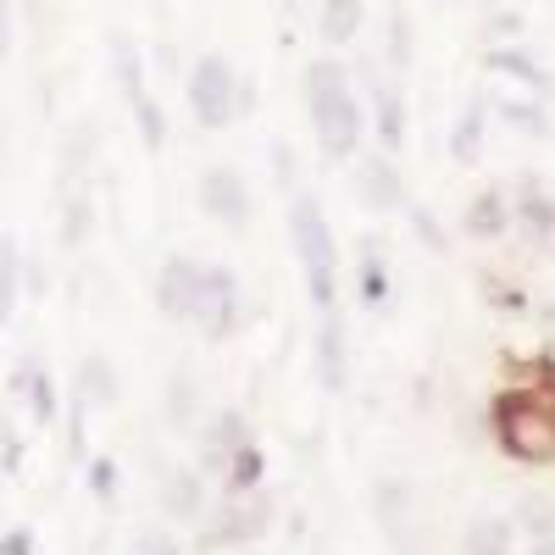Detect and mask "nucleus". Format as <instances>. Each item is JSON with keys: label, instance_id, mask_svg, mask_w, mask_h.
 Here are the masks:
<instances>
[{"label": "nucleus", "instance_id": "nucleus-18", "mask_svg": "<svg viewBox=\"0 0 555 555\" xmlns=\"http://www.w3.org/2000/svg\"><path fill=\"white\" fill-rule=\"evenodd\" d=\"M162 500H167L172 517H201V478L195 473H172L167 489H162Z\"/></svg>", "mask_w": 555, "mask_h": 555}, {"label": "nucleus", "instance_id": "nucleus-3", "mask_svg": "<svg viewBox=\"0 0 555 555\" xmlns=\"http://www.w3.org/2000/svg\"><path fill=\"white\" fill-rule=\"evenodd\" d=\"M494 434L517 461H555V411H544L533 395H500Z\"/></svg>", "mask_w": 555, "mask_h": 555}, {"label": "nucleus", "instance_id": "nucleus-26", "mask_svg": "<svg viewBox=\"0 0 555 555\" xmlns=\"http://www.w3.org/2000/svg\"><path fill=\"white\" fill-rule=\"evenodd\" d=\"M133 555H178V544L167 533H145V539L133 544Z\"/></svg>", "mask_w": 555, "mask_h": 555}, {"label": "nucleus", "instance_id": "nucleus-28", "mask_svg": "<svg viewBox=\"0 0 555 555\" xmlns=\"http://www.w3.org/2000/svg\"><path fill=\"white\" fill-rule=\"evenodd\" d=\"M272 172H278V178H284V183L295 178V162H289V151H284V145H278V151H272Z\"/></svg>", "mask_w": 555, "mask_h": 555}, {"label": "nucleus", "instance_id": "nucleus-19", "mask_svg": "<svg viewBox=\"0 0 555 555\" xmlns=\"http://www.w3.org/2000/svg\"><path fill=\"white\" fill-rule=\"evenodd\" d=\"M489 67H494V73H505V78H517V83H528V89H550V78H544L522 51H494V56H489Z\"/></svg>", "mask_w": 555, "mask_h": 555}, {"label": "nucleus", "instance_id": "nucleus-13", "mask_svg": "<svg viewBox=\"0 0 555 555\" xmlns=\"http://www.w3.org/2000/svg\"><path fill=\"white\" fill-rule=\"evenodd\" d=\"M461 550H467V555H512V522L478 517V522L467 528V539H461Z\"/></svg>", "mask_w": 555, "mask_h": 555}, {"label": "nucleus", "instance_id": "nucleus-8", "mask_svg": "<svg viewBox=\"0 0 555 555\" xmlns=\"http://www.w3.org/2000/svg\"><path fill=\"white\" fill-rule=\"evenodd\" d=\"M201 278H206V267H201V261L172 256V261L162 267V284H156L162 311H167V317H178V322H190V306H195V295H201Z\"/></svg>", "mask_w": 555, "mask_h": 555}, {"label": "nucleus", "instance_id": "nucleus-29", "mask_svg": "<svg viewBox=\"0 0 555 555\" xmlns=\"http://www.w3.org/2000/svg\"><path fill=\"white\" fill-rule=\"evenodd\" d=\"M0 555H28V533H7L0 539Z\"/></svg>", "mask_w": 555, "mask_h": 555}, {"label": "nucleus", "instance_id": "nucleus-20", "mask_svg": "<svg viewBox=\"0 0 555 555\" xmlns=\"http://www.w3.org/2000/svg\"><path fill=\"white\" fill-rule=\"evenodd\" d=\"M378 133H384L389 151H400L405 128H400V95H395V89H378Z\"/></svg>", "mask_w": 555, "mask_h": 555}, {"label": "nucleus", "instance_id": "nucleus-9", "mask_svg": "<svg viewBox=\"0 0 555 555\" xmlns=\"http://www.w3.org/2000/svg\"><path fill=\"white\" fill-rule=\"evenodd\" d=\"M356 190H361V206H373V211H400L405 206V183L384 156H366L356 167Z\"/></svg>", "mask_w": 555, "mask_h": 555}, {"label": "nucleus", "instance_id": "nucleus-2", "mask_svg": "<svg viewBox=\"0 0 555 555\" xmlns=\"http://www.w3.org/2000/svg\"><path fill=\"white\" fill-rule=\"evenodd\" d=\"M289 234H295V256L306 267V289L322 311H334V278H339V256H334V234H328V217L311 195L295 201L289 211Z\"/></svg>", "mask_w": 555, "mask_h": 555}, {"label": "nucleus", "instance_id": "nucleus-30", "mask_svg": "<svg viewBox=\"0 0 555 555\" xmlns=\"http://www.w3.org/2000/svg\"><path fill=\"white\" fill-rule=\"evenodd\" d=\"M533 555H555V528H550V533H539V539H533Z\"/></svg>", "mask_w": 555, "mask_h": 555}, {"label": "nucleus", "instance_id": "nucleus-1", "mask_svg": "<svg viewBox=\"0 0 555 555\" xmlns=\"http://www.w3.org/2000/svg\"><path fill=\"white\" fill-rule=\"evenodd\" d=\"M306 112H311V128H317V145L328 156H356L361 145V112L350 101V83L339 73V62H311L306 73Z\"/></svg>", "mask_w": 555, "mask_h": 555}, {"label": "nucleus", "instance_id": "nucleus-10", "mask_svg": "<svg viewBox=\"0 0 555 555\" xmlns=\"http://www.w3.org/2000/svg\"><path fill=\"white\" fill-rule=\"evenodd\" d=\"M317 378H322V389H345V378H350L345 322H339L334 311H322V328H317Z\"/></svg>", "mask_w": 555, "mask_h": 555}, {"label": "nucleus", "instance_id": "nucleus-31", "mask_svg": "<svg viewBox=\"0 0 555 555\" xmlns=\"http://www.w3.org/2000/svg\"><path fill=\"white\" fill-rule=\"evenodd\" d=\"M0 56H7V0H0Z\"/></svg>", "mask_w": 555, "mask_h": 555}, {"label": "nucleus", "instance_id": "nucleus-12", "mask_svg": "<svg viewBox=\"0 0 555 555\" xmlns=\"http://www.w3.org/2000/svg\"><path fill=\"white\" fill-rule=\"evenodd\" d=\"M483 151V101H467L455 117V133H450V156L455 162H478Z\"/></svg>", "mask_w": 555, "mask_h": 555}, {"label": "nucleus", "instance_id": "nucleus-15", "mask_svg": "<svg viewBox=\"0 0 555 555\" xmlns=\"http://www.w3.org/2000/svg\"><path fill=\"white\" fill-rule=\"evenodd\" d=\"M245 444H250V434H245V416L228 411L222 423H217V434H211V444H206V461H211V467H228V461H234Z\"/></svg>", "mask_w": 555, "mask_h": 555}, {"label": "nucleus", "instance_id": "nucleus-27", "mask_svg": "<svg viewBox=\"0 0 555 555\" xmlns=\"http://www.w3.org/2000/svg\"><path fill=\"white\" fill-rule=\"evenodd\" d=\"M505 117H512V122H522V128H533V133H544V117H539V112H522V106H505Z\"/></svg>", "mask_w": 555, "mask_h": 555}, {"label": "nucleus", "instance_id": "nucleus-21", "mask_svg": "<svg viewBox=\"0 0 555 555\" xmlns=\"http://www.w3.org/2000/svg\"><path fill=\"white\" fill-rule=\"evenodd\" d=\"M522 217H528V228H533V234H555V201L550 195H539V190H528L522 195Z\"/></svg>", "mask_w": 555, "mask_h": 555}, {"label": "nucleus", "instance_id": "nucleus-5", "mask_svg": "<svg viewBox=\"0 0 555 555\" xmlns=\"http://www.w3.org/2000/svg\"><path fill=\"white\" fill-rule=\"evenodd\" d=\"M234 317H240V278L228 272V267H206L201 295L190 306V322H195L206 339H222L228 328H234Z\"/></svg>", "mask_w": 555, "mask_h": 555}, {"label": "nucleus", "instance_id": "nucleus-22", "mask_svg": "<svg viewBox=\"0 0 555 555\" xmlns=\"http://www.w3.org/2000/svg\"><path fill=\"white\" fill-rule=\"evenodd\" d=\"M261 478V450L256 444H245L234 461H228V489H250Z\"/></svg>", "mask_w": 555, "mask_h": 555}, {"label": "nucleus", "instance_id": "nucleus-24", "mask_svg": "<svg viewBox=\"0 0 555 555\" xmlns=\"http://www.w3.org/2000/svg\"><path fill=\"white\" fill-rule=\"evenodd\" d=\"M172 428H183V423H190V416H195V389L190 384H183V378H172Z\"/></svg>", "mask_w": 555, "mask_h": 555}, {"label": "nucleus", "instance_id": "nucleus-11", "mask_svg": "<svg viewBox=\"0 0 555 555\" xmlns=\"http://www.w3.org/2000/svg\"><path fill=\"white\" fill-rule=\"evenodd\" d=\"M361 0H322V12H317V34L328 39V44H350L356 28H361Z\"/></svg>", "mask_w": 555, "mask_h": 555}, {"label": "nucleus", "instance_id": "nucleus-32", "mask_svg": "<svg viewBox=\"0 0 555 555\" xmlns=\"http://www.w3.org/2000/svg\"><path fill=\"white\" fill-rule=\"evenodd\" d=\"M278 7H284V12H300V7H306V0H278Z\"/></svg>", "mask_w": 555, "mask_h": 555}, {"label": "nucleus", "instance_id": "nucleus-23", "mask_svg": "<svg viewBox=\"0 0 555 555\" xmlns=\"http://www.w3.org/2000/svg\"><path fill=\"white\" fill-rule=\"evenodd\" d=\"M361 300H384V261H378V250L361 256Z\"/></svg>", "mask_w": 555, "mask_h": 555}, {"label": "nucleus", "instance_id": "nucleus-25", "mask_svg": "<svg viewBox=\"0 0 555 555\" xmlns=\"http://www.w3.org/2000/svg\"><path fill=\"white\" fill-rule=\"evenodd\" d=\"M12 289H17V261H12L7 245H0V317L12 311Z\"/></svg>", "mask_w": 555, "mask_h": 555}, {"label": "nucleus", "instance_id": "nucleus-33", "mask_svg": "<svg viewBox=\"0 0 555 555\" xmlns=\"http://www.w3.org/2000/svg\"><path fill=\"white\" fill-rule=\"evenodd\" d=\"M544 322H550V334H555V306H550V311H544Z\"/></svg>", "mask_w": 555, "mask_h": 555}, {"label": "nucleus", "instance_id": "nucleus-4", "mask_svg": "<svg viewBox=\"0 0 555 555\" xmlns=\"http://www.w3.org/2000/svg\"><path fill=\"white\" fill-rule=\"evenodd\" d=\"M190 112L206 122V128H228L245 106H240V78L222 56H201L190 67Z\"/></svg>", "mask_w": 555, "mask_h": 555}, {"label": "nucleus", "instance_id": "nucleus-7", "mask_svg": "<svg viewBox=\"0 0 555 555\" xmlns=\"http://www.w3.org/2000/svg\"><path fill=\"white\" fill-rule=\"evenodd\" d=\"M201 206H206L217 222H228V228H245V222H250L245 178H240L234 167H211V172L201 178Z\"/></svg>", "mask_w": 555, "mask_h": 555}, {"label": "nucleus", "instance_id": "nucleus-17", "mask_svg": "<svg viewBox=\"0 0 555 555\" xmlns=\"http://www.w3.org/2000/svg\"><path fill=\"white\" fill-rule=\"evenodd\" d=\"M78 389H83V400L112 405V400H117V373H112V361H106V356H89L83 373H78Z\"/></svg>", "mask_w": 555, "mask_h": 555}, {"label": "nucleus", "instance_id": "nucleus-16", "mask_svg": "<svg viewBox=\"0 0 555 555\" xmlns=\"http://www.w3.org/2000/svg\"><path fill=\"white\" fill-rule=\"evenodd\" d=\"M267 533V505L261 500H250V505H240V512H228V522H222V544H250V539H261Z\"/></svg>", "mask_w": 555, "mask_h": 555}, {"label": "nucleus", "instance_id": "nucleus-6", "mask_svg": "<svg viewBox=\"0 0 555 555\" xmlns=\"http://www.w3.org/2000/svg\"><path fill=\"white\" fill-rule=\"evenodd\" d=\"M117 78H122V101H128L139 133H145V151H162V145H167V117H162V106L145 95V83H139V56L128 51V39H117Z\"/></svg>", "mask_w": 555, "mask_h": 555}, {"label": "nucleus", "instance_id": "nucleus-14", "mask_svg": "<svg viewBox=\"0 0 555 555\" xmlns=\"http://www.w3.org/2000/svg\"><path fill=\"white\" fill-rule=\"evenodd\" d=\"M505 201H500V190H483L478 201H473V211H467V234L473 240H494V234H505Z\"/></svg>", "mask_w": 555, "mask_h": 555}]
</instances>
